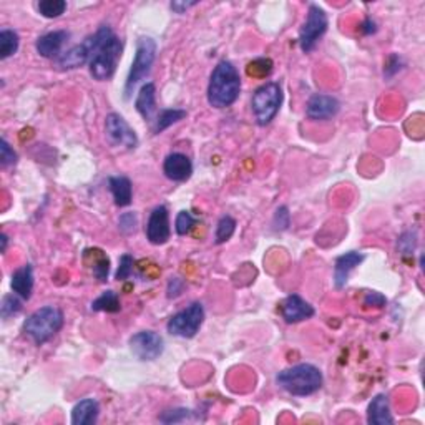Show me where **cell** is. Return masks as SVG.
Returning <instances> with one entry per match:
<instances>
[{"label": "cell", "instance_id": "obj_2", "mask_svg": "<svg viewBox=\"0 0 425 425\" xmlns=\"http://www.w3.org/2000/svg\"><path fill=\"white\" fill-rule=\"evenodd\" d=\"M276 382L287 394L296 395V397H306L323 387L324 377L319 367L303 362V364H296L281 370Z\"/></svg>", "mask_w": 425, "mask_h": 425}, {"label": "cell", "instance_id": "obj_12", "mask_svg": "<svg viewBox=\"0 0 425 425\" xmlns=\"http://www.w3.org/2000/svg\"><path fill=\"white\" fill-rule=\"evenodd\" d=\"M171 236L170 214L167 206L160 205L151 211L147 223V239L151 245H164Z\"/></svg>", "mask_w": 425, "mask_h": 425}, {"label": "cell", "instance_id": "obj_35", "mask_svg": "<svg viewBox=\"0 0 425 425\" xmlns=\"http://www.w3.org/2000/svg\"><path fill=\"white\" fill-rule=\"evenodd\" d=\"M272 225H274V228L278 231H284L290 228L291 214H290V209H287V206H281V208L276 209L274 221H272Z\"/></svg>", "mask_w": 425, "mask_h": 425}, {"label": "cell", "instance_id": "obj_10", "mask_svg": "<svg viewBox=\"0 0 425 425\" xmlns=\"http://www.w3.org/2000/svg\"><path fill=\"white\" fill-rule=\"evenodd\" d=\"M105 135L111 147L133 150L138 147V136L126 120L118 113H108L105 118Z\"/></svg>", "mask_w": 425, "mask_h": 425}, {"label": "cell", "instance_id": "obj_20", "mask_svg": "<svg viewBox=\"0 0 425 425\" xmlns=\"http://www.w3.org/2000/svg\"><path fill=\"white\" fill-rule=\"evenodd\" d=\"M98 415H100V404L95 399H84L72 408V424L92 425L98 420Z\"/></svg>", "mask_w": 425, "mask_h": 425}, {"label": "cell", "instance_id": "obj_7", "mask_svg": "<svg viewBox=\"0 0 425 425\" xmlns=\"http://www.w3.org/2000/svg\"><path fill=\"white\" fill-rule=\"evenodd\" d=\"M156 59V44L153 39L150 37H142L138 39L136 44V53L135 60L131 64L130 73H128L126 84H125V97L130 98L136 85L142 80H145V77L150 73L151 67H153Z\"/></svg>", "mask_w": 425, "mask_h": 425}, {"label": "cell", "instance_id": "obj_15", "mask_svg": "<svg viewBox=\"0 0 425 425\" xmlns=\"http://www.w3.org/2000/svg\"><path fill=\"white\" fill-rule=\"evenodd\" d=\"M163 173L171 181H187L193 175V163L187 155L171 153L164 158Z\"/></svg>", "mask_w": 425, "mask_h": 425}, {"label": "cell", "instance_id": "obj_24", "mask_svg": "<svg viewBox=\"0 0 425 425\" xmlns=\"http://www.w3.org/2000/svg\"><path fill=\"white\" fill-rule=\"evenodd\" d=\"M19 44L20 40L17 32L10 30V28H2L0 30V59L6 60L15 55L19 50Z\"/></svg>", "mask_w": 425, "mask_h": 425}, {"label": "cell", "instance_id": "obj_17", "mask_svg": "<svg viewBox=\"0 0 425 425\" xmlns=\"http://www.w3.org/2000/svg\"><path fill=\"white\" fill-rule=\"evenodd\" d=\"M70 34L67 30H53L40 37L37 40V52L45 59H59L64 50V45L67 44Z\"/></svg>", "mask_w": 425, "mask_h": 425}, {"label": "cell", "instance_id": "obj_43", "mask_svg": "<svg viewBox=\"0 0 425 425\" xmlns=\"http://www.w3.org/2000/svg\"><path fill=\"white\" fill-rule=\"evenodd\" d=\"M0 241H2V253H6V249H7V245H9V238H7V234H2V239H0Z\"/></svg>", "mask_w": 425, "mask_h": 425}, {"label": "cell", "instance_id": "obj_30", "mask_svg": "<svg viewBox=\"0 0 425 425\" xmlns=\"http://www.w3.org/2000/svg\"><path fill=\"white\" fill-rule=\"evenodd\" d=\"M193 415H195L193 410H188V408H171V410L163 412V414L160 415V420H162L163 424H178L191 419Z\"/></svg>", "mask_w": 425, "mask_h": 425}, {"label": "cell", "instance_id": "obj_21", "mask_svg": "<svg viewBox=\"0 0 425 425\" xmlns=\"http://www.w3.org/2000/svg\"><path fill=\"white\" fill-rule=\"evenodd\" d=\"M135 108L143 118L151 122L156 111V86L155 84H145L140 88L135 100Z\"/></svg>", "mask_w": 425, "mask_h": 425}, {"label": "cell", "instance_id": "obj_39", "mask_svg": "<svg viewBox=\"0 0 425 425\" xmlns=\"http://www.w3.org/2000/svg\"><path fill=\"white\" fill-rule=\"evenodd\" d=\"M185 284L183 281L178 279V278H171L170 281H168V298H178V296L181 294V291H183Z\"/></svg>", "mask_w": 425, "mask_h": 425}, {"label": "cell", "instance_id": "obj_34", "mask_svg": "<svg viewBox=\"0 0 425 425\" xmlns=\"http://www.w3.org/2000/svg\"><path fill=\"white\" fill-rule=\"evenodd\" d=\"M0 163L3 168L17 163V153L12 150L6 138H2V142H0Z\"/></svg>", "mask_w": 425, "mask_h": 425}, {"label": "cell", "instance_id": "obj_29", "mask_svg": "<svg viewBox=\"0 0 425 425\" xmlns=\"http://www.w3.org/2000/svg\"><path fill=\"white\" fill-rule=\"evenodd\" d=\"M198 220L195 216H193L189 211H180L178 216H176L175 221V229L176 233L180 234V236H185V234L191 233V229L196 226Z\"/></svg>", "mask_w": 425, "mask_h": 425}, {"label": "cell", "instance_id": "obj_5", "mask_svg": "<svg viewBox=\"0 0 425 425\" xmlns=\"http://www.w3.org/2000/svg\"><path fill=\"white\" fill-rule=\"evenodd\" d=\"M283 88L276 82H267L256 90L251 106H253L254 118L259 126L270 125L274 120L281 105H283Z\"/></svg>", "mask_w": 425, "mask_h": 425}, {"label": "cell", "instance_id": "obj_26", "mask_svg": "<svg viewBox=\"0 0 425 425\" xmlns=\"http://www.w3.org/2000/svg\"><path fill=\"white\" fill-rule=\"evenodd\" d=\"M40 15L45 19H57L67 10V2L65 0H40L37 3Z\"/></svg>", "mask_w": 425, "mask_h": 425}, {"label": "cell", "instance_id": "obj_42", "mask_svg": "<svg viewBox=\"0 0 425 425\" xmlns=\"http://www.w3.org/2000/svg\"><path fill=\"white\" fill-rule=\"evenodd\" d=\"M375 30H377V28H375V22L372 19L367 17L366 22L362 23V32H364L366 35H370V34H375Z\"/></svg>", "mask_w": 425, "mask_h": 425}, {"label": "cell", "instance_id": "obj_11", "mask_svg": "<svg viewBox=\"0 0 425 425\" xmlns=\"http://www.w3.org/2000/svg\"><path fill=\"white\" fill-rule=\"evenodd\" d=\"M130 349L140 361H155L163 354V337L155 331L136 332L130 337Z\"/></svg>", "mask_w": 425, "mask_h": 425}, {"label": "cell", "instance_id": "obj_16", "mask_svg": "<svg viewBox=\"0 0 425 425\" xmlns=\"http://www.w3.org/2000/svg\"><path fill=\"white\" fill-rule=\"evenodd\" d=\"M366 256L362 253H357V251H349V253L339 256L336 259V264H334V284H336L337 290H342V287L348 284L350 272H352L356 267L364 261Z\"/></svg>", "mask_w": 425, "mask_h": 425}, {"label": "cell", "instance_id": "obj_33", "mask_svg": "<svg viewBox=\"0 0 425 425\" xmlns=\"http://www.w3.org/2000/svg\"><path fill=\"white\" fill-rule=\"evenodd\" d=\"M271 70H272V62L267 59H258L247 65V73L254 77H267L271 73Z\"/></svg>", "mask_w": 425, "mask_h": 425}, {"label": "cell", "instance_id": "obj_14", "mask_svg": "<svg viewBox=\"0 0 425 425\" xmlns=\"http://www.w3.org/2000/svg\"><path fill=\"white\" fill-rule=\"evenodd\" d=\"M314 308L298 294L287 296L281 304V314L287 324H296L314 316Z\"/></svg>", "mask_w": 425, "mask_h": 425}, {"label": "cell", "instance_id": "obj_13", "mask_svg": "<svg viewBox=\"0 0 425 425\" xmlns=\"http://www.w3.org/2000/svg\"><path fill=\"white\" fill-rule=\"evenodd\" d=\"M341 110V103L336 97L325 93H316L309 98L306 113L311 120H329L336 117Z\"/></svg>", "mask_w": 425, "mask_h": 425}, {"label": "cell", "instance_id": "obj_40", "mask_svg": "<svg viewBox=\"0 0 425 425\" xmlns=\"http://www.w3.org/2000/svg\"><path fill=\"white\" fill-rule=\"evenodd\" d=\"M400 64H402V60H400V57L399 55H392L390 59H389V62H387V67H386V75L387 77H392V75H395V73L399 72L400 70Z\"/></svg>", "mask_w": 425, "mask_h": 425}, {"label": "cell", "instance_id": "obj_32", "mask_svg": "<svg viewBox=\"0 0 425 425\" xmlns=\"http://www.w3.org/2000/svg\"><path fill=\"white\" fill-rule=\"evenodd\" d=\"M92 271L95 274V278L98 281H102V283H105L106 278H108V272H110V259L106 258L105 254H103V251L98 249V259L97 261H93Z\"/></svg>", "mask_w": 425, "mask_h": 425}, {"label": "cell", "instance_id": "obj_41", "mask_svg": "<svg viewBox=\"0 0 425 425\" xmlns=\"http://www.w3.org/2000/svg\"><path fill=\"white\" fill-rule=\"evenodd\" d=\"M196 2H171V10H175L176 14H185V10H188L189 7H195Z\"/></svg>", "mask_w": 425, "mask_h": 425}, {"label": "cell", "instance_id": "obj_27", "mask_svg": "<svg viewBox=\"0 0 425 425\" xmlns=\"http://www.w3.org/2000/svg\"><path fill=\"white\" fill-rule=\"evenodd\" d=\"M234 231H236V220L231 216H223L220 221H218L216 226V243L221 245V243L228 241V239L233 236Z\"/></svg>", "mask_w": 425, "mask_h": 425}, {"label": "cell", "instance_id": "obj_6", "mask_svg": "<svg viewBox=\"0 0 425 425\" xmlns=\"http://www.w3.org/2000/svg\"><path fill=\"white\" fill-rule=\"evenodd\" d=\"M123 52V44L117 35H111L105 44L97 48L90 60V75L95 80L105 82L113 77Z\"/></svg>", "mask_w": 425, "mask_h": 425}, {"label": "cell", "instance_id": "obj_36", "mask_svg": "<svg viewBox=\"0 0 425 425\" xmlns=\"http://www.w3.org/2000/svg\"><path fill=\"white\" fill-rule=\"evenodd\" d=\"M131 271H133V256L123 254L122 258H120V267L115 278L118 281H125L131 276Z\"/></svg>", "mask_w": 425, "mask_h": 425}, {"label": "cell", "instance_id": "obj_38", "mask_svg": "<svg viewBox=\"0 0 425 425\" xmlns=\"http://www.w3.org/2000/svg\"><path fill=\"white\" fill-rule=\"evenodd\" d=\"M386 303H387V299L384 298L381 292H375V291L367 292L366 298H364V304L369 308H372V306L374 308H382V306H386Z\"/></svg>", "mask_w": 425, "mask_h": 425}, {"label": "cell", "instance_id": "obj_3", "mask_svg": "<svg viewBox=\"0 0 425 425\" xmlns=\"http://www.w3.org/2000/svg\"><path fill=\"white\" fill-rule=\"evenodd\" d=\"M64 323L65 317L62 309L55 306H44L27 317L26 324H23V332L32 337L37 346H42L64 328Z\"/></svg>", "mask_w": 425, "mask_h": 425}, {"label": "cell", "instance_id": "obj_28", "mask_svg": "<svg viewBox=\"0 0 425 425\" xmlns=\"http://www.w3.org/2000/svg\"><path fill=\"white\" fill-rule=\"evenodd\" d=\"M20 296L14 294H7L3 296L2 299V306H0V314H2V319H9V317L19 314L20 309H22V301L19 299Z\"/></svg>", "mask_w": 425, "mask_h": 425}, {"label": "cell", "instance_id": "obj_37", "mask_svg": "<svg viewBox=\"0 0 425 425\" xmlns=\"http://www.w3.org/2000/svg\"><path fill=\"white\" fill-rule=\"evenodd\" d=\"M136 223H138V220H136L135 213H123L122 216H120L118 225L123 233H131V231H135L136 228Z\"/></svg>", "mask_w": 425, "mask_h": 425}, {"label": "cell", "instance_id": "obj_31", "mask_svg": "<svg viewBox=\"0 0 425 425\" xmlns=\"http://www.w3.org/2000/svg\"><path fill=\"white\" fill-rule=\"evenodd\" d=\"M417 246V234L412 231H406V233L400 234L397 241V249L402 256H410L414 254Z\"/></svg>", "mask_w": 425, "mask_h": 425}, {"label": "cell", "instance_id": "obj_1", "mask_svg": "<svg viewBox=\"0 0 425 425\" xmlns=\"http://www.w3.org/2000/svg\"><path fill=\"white\" fill-rule=\"evenodd\" d=\"M241 93V77L228 60H221L213 70L208 85V103L214 108H228Z\"/></svg>", "mask_w": 425, "mask_h": 425}, {"label": "cell", "instance_id": "obj_9", "mask_svg": "<svg viewBox=\"0 0 425 425\" xmlns=\"http://www.w3.org/2000/svg\"><path fill=\"white\" fill-rule=\"evenodd\" d=\"M329 20L325 12L321 9L319 6H314L312 3L309 7L308 12V19L304 22L303 28L299 32V47L304 53H309L314 50L316 44L319 42V39L323 37L325 32H328Z\"/></svg>", "mask_w": 425, "mask_h": 425}, {"label": "cell", "instance_id": "obj_4", "mask_svg": "<svg viewBox=\"0 0 425 425\" xmlns=\"http://www.w3.org/2000/svg\"><path fill=\"white\" fill-rule=\"evenodd\" d=\"M111 35H115L113 30H111L108 26H102L93 35H90L85 42L75 45V47L68 48L67 52L62 53L59 59H57V65H59L62 70H73L82 67L86 62L90 64L97 48L105 44Z\"/></svg>", "mask_w": 425, "mask_h": 425}, {"label": "cell", "instance_id": "obj_8", "mask_svg": "<svg viewBox=\"0 0 425 425\" xmlns=\"http://www.w3.org/2000/svg\"><path fill=\"white\" fill-rule=\"evenodd\" d=\"M205 321V309L200 303H193L183 311L176 312L175 316L168 321L167 329L171 336L183 337V339H191L200 332L201 325Z\"/></svg>", "mask_w": 425, "mask_h": 425}, {"label": "cell", "instance_id": "obj_18", "mask_svg": "<svg viewBox=\"0 0 425 425\" xmlns=\"http://www.w3.org/2000/svg\"><path fill=\"white\" fill-rule=\"evenodd\" d=\"M367 422L370 425H390L394 424L389 399L386 394H379L367 407Z\"/></svg>", "mask_w": 425, "mask_h": 425}, {"label": "cell", "instance_id": "obj_19", "mask_svg": "<svg viewBox=\"0 0 425 425\" xmlns=\"http://www.w3.org/2000/svg\"><path fill=\"white\" fill-rule=\"evenodd\" d=\"M10 286L12 291L20 296L23 301L30 299L32 291H34V270H32L30 264H23L22 267H19V270L12 274Z\"/></svg>", "mask_w": 425, "mask_h": 425}, {"label": "cell", "instance_id": "obj_25", "mask_svg": "<svg viewBox=\"0 0 425 425\" xmlns=\"http://www.w3.org/2000/svg\"><path fill=\"white\" fill-rule=\"evenodd\" d=\"M120 309H122V304H120V298L115 291H105L92 303V311L97 312H118Z\"/></svg>", "mask_w": 425, "mask_h": 425}, {"label": "cell", "instance_id": "obj_22", "mask_svg": "<svg viewBox=\"0 0 425 425\" xmlns=\"http://www.w3.org/2000/svg\"><path fill=\"white\" fill-rule=\"evenodd\" d=\"M108 187L111 195H113L115 205L123 208L128 206L133 200V187H131V181L126 176H111L108 180Z\"/></svg>", "mask_w": 425, "mask_h": 425}, {"label": "cell", "instance_id": "obj_23", "mask_svg": "<svg viewBox=\"0 0 425 425\" xmlns=\"http://www.w3.org/2000/svg\"><path fill=\"white\" fill-rule=\"evenodd\" d=\"M187 110H181V108H164L158 113V117H156V123L153 131L155 133H162L163 130H167L168 126H171L173 123H178L180 120L187 118Z\"/></svg>", "mask_w": 425, "mask_h": 425}]
</instances>
